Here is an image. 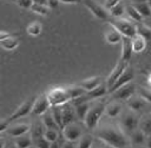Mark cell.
I'll use <instances>...</instances> for the list:
<instances>
[{"label":"cell","instance_id":"obj_33","mask_svg":"<svg viewBox=\"0 0 151 148\" xmlns=\"http://www.w3.org/2000/svg\"><path fill=\"white\" fill-rule=\"evenodd\" d=\"M126 13L127 15L129 16V17L132 19V20L136 21V22H141L142 20H143V16L141 15L139 13V11L136 10L135 8H134V5H127L126 6Z\"/></svg>","mask_w":151,"mask_h":148},{"label":"cell","instance_id":"obj_34","mask_svg":"<svg viewBox=\"0 0 151 148\" xmlns=\"http://www.w3.org/2000/svg\"><path fill=\"white\" fill-rule=\"evenodd\" d=\"M133 5H134V8L139 11V13L143 17H150L151 16V8H150L149 2L136 3V4H133Z\"/></svg>","mask_w":151,"mask_h":148},{"label":"cell","instance_id":"obj_7","mask_svg":"<svg viewBox=\"0 0 151 148\" xmlns=\"http://www.w3.org/2000/svg\"><path fill=\"white\" fill-rule=\"evenodd\" d=\"M50 108H52V106L49 102L48 97L47 95H42L35 99L31 113H33L34 115H42L45 113H48Z\"/></svg>","mask_w":151,"mask_h":148},{"label":"cell","instance_id":"obj_55","mask_svg":"<svg viewBox=\"0 0 151 148\" xmlns=\"http://www.w3.org/2000/svg\"><path fill=\"white\" fill-rule=\"evenodd\" d=\"M148 2H149V4H150V8H151V0H149Z\"/></svg>","mask_w":151,"mask_h":148},{"label":"cell","instance_id":"obj_23","mask_svg":"<svg viewBox=\"0 0 151 148\" xmlns=\"http://www.w3.org/2000/svg\"><path fill=\"white\" fill-rule=\"evenodd\" d=\"M42 124L45 127V129H57V130H60L52 113H45V115H42Z\"/></svg>","mask_w":151,"mask_h":148},{"label":"cell","instance_id":"obj_56","mask_svg":"<svg viewBox=\"0 0 151 148\" xmlns=\"http://www.w3.org/2000/svg\"><path fill=\"white\" fill-rule=\"evenodd\" d=\"M108 148H114V147H110V146H108Z\"/></svg>","mask_w":151,"mask_h":148},{"label":"cell","instance_id":"obj_41","mask_svg":"<svg viewBox=\"0 0 151 148\" xmlns=\"http://www.w3.org/2000/svg\"><path fill=\"white\" fill-rule=\"evenodd\" d=\"M17 4L22 8H31L34 4L33 0H17Z\"/></svg>","mask_w":151,"mask_h":148},{"label":"cell","instance_id":"obj_40","mask_svg":"<svg viewBox=\"0 0 151 148\" xmlns=\"http://www.w3.org/2000/svg\"><path fill=\"white\" fill-rule=\"evenodd\" d=\"M45 131L42 129V126L39 125V124H37V125H35L34 127H31V136H32L33 139H36L38 138V137H41L45 135Z\"/></svg>","mask_w":151,"mask_h":148},{"label":"cell","instance_id":"obj_44","mask_svg":"<svg viewBox=\"0 0 151 148\" xmlns=\"http://www.w3.org/2000/svg\"><path fill=\"white\" fill-rule=\"evenodd\" d=\"M59 0H48V6L50 8H56L59 4Z\"/></svg>","mask_w":151,"mask_h":148},{"label":"cell","instance_id":"obj_48","mask_svg":"<svg viewBox=\"0 0 151 148\" xmlns=\"http://www.w3.org/2000/svg\"><path fill=\"white\" fill-rule=\"evenodd\" d=\"M11 36H13L12 34L8 33V32H3V30H1V32H0V40L5 39V38H8V37H11Z\"/></svg>","mask_w":151,"mask_h":148},{"label":"cell","instance_id":"obj_47","mask_svg":"<svg viewBox=\"0 0 151 148\" xmlns=\"http://www.w3.org/2000/svg\"><path fill=\"white\" fill-rule=\"evenodd\" d=\"M61 3H65V4H76L79 3L81 0H59Z\"/></svg>","mask_w":151,"mask_h":148},{"label":"cell","instance_id":"obj_45","mask_svg":"<svg viewBox=\"0 0 151 148\" xmlns=\"http://www.w3.org/2000/svg\"><path fill=\"white\" fill-rule=\"evenodd\" d=\"M1 148H18L15 142H5L1 144Z\"/></svg>","mask_w":151,"mask_h":148},{"label":"cell","instance_id":"obj_28","mask_svg":"<svg viewBox=\"0 0 151 148\" xmlns=\"http://www.w3.org/2000/svg\"><path fill=\"white\" fill-rule=\"evenodd\" d=\"M139 128L147 137L151 135V115L144 117L139 121Z\"/></svg>","mask_w":151,"mask_h":148},{"label":"cell","instance_id":"obj_54","mask_svg":"<svg viewBox=\"0 0 151 148\" xmlns=\"http://www.w3.org/2000/svg\"><path fill=\"white\" fill-rule=\"evenodd\" d=\"M135 148H148V147H146V146H143V145H139V146H136Z\"/></svg>","mask_w":151,"mask_h":148},{"label":"cell","instance_id":"obj_17","mask_svg":"<svg viewBox=\"0 0 151 148\" xmlns=\"http://www.w3.org/2000/svg\"><path fill=\"white\" fill-rule=\"evenodd\" d=\"M99 84H101V77H99V76H95V77L87 78L79 83V85H81L86 91H92V89H94V88L97 87Z\"/></svg>","mask_w":151,"mask_h":148},{"label":"cell","instance_id":"obj_24","mask_svg":"<svg viewBox=\"0 0 151 148\" xmlns=\"http://www.w3.org/2000/svg\"><path fill=\"white\" fill-rule=\"evenodd\" d=\"M14 142H15L18 148H30L32 145H34V141H33L32 136H27V135L15 138Z\"/></svg>","mask_w":151,"mask_h":148},{"label":"cell","instance_id":"obj_1","mask_svg":"<svg viewBox=\"0 0 151 148\" xmlns=\"http://www.w3.org/2000/svg\"><path fill=\"white\" fill-rule=\"evenodd\" d=\"M96 137L103 143L110 147L125 148L128 145V141L121 128L114 126H105L96 131Z\"/></svg>","mask_w":151,"mask_h":148},{"label":"cell","instance_id":"obj_31","mask_svg":"<svg viewBox=\"0 0 151 148\" xmlns=\"http://www.w3.org/2000/svg\"><path fill=\"white\" fill-rule=\"evenodd\" d=\"M109 11V14H110L112 17H115V18H119L121 16H123L126 12V6L124 4L123 1H121L119 3L113 6L112 8H110Z\"/></svg>","mask_w":151,"mask_h":148},{"label":"cell","instance_id":"obj_46","mask_svg":"<svg viewBox=\"0 0 151 148\" xmlns=\"http://www.w3.org/2000/svg\"><path fill=\"white\" fill-rule=\"evenodd\" d=\"M60 148H75V147H74L73 142H72V141H68V140H67L65 143L61 145Z\"/></svg>","mask_w":151,"mask_h":148},{"label":"cell","instance_id":"obj_43","mask_svg":"<svg viewBox=\"0 0 151 148\" xmlns=\"http://www.w3.org/2000/svg\"><path fill=\"white\" fill-rule=\"evenodd\" d=\"M122 0H106V4H105V6L107 8V10H110V8H112L113 6H115L117 3L121 2Z\"/></svg>","mask_w":151,"mask_h":148},{"label":"cell","instance_id":"obj_51","mask_svg":"<svg viewBox=\"0 0 151 148\" xmlns=\"http://www.w3.org/2000/svg\"><path fill=\"white\" fill-rule=\"evenodd\" d=\"M50 148H60V146H59L58 142L56 141V142H53V143L51 144V147Z\"/></svg>","mask_w":151,"mask_h":148},{"label":"cell","instance_id":"obj_38","mask_svg":"<svg viewBox=\"0 0 151 148\" xmlns=\"http://www.w3.org/2000/svg\"><path fill=\"white\" fill-rule=\"evenodd\" d=\"M43 136L48 139L51 143H53V142L58 141V136H59V135H58L57 129H45Z\"/></svg>","mask_w":151,"mask_h":148},{"label":"cell","instance_id":"obj_50","mask_svg":"<svg viewBox=\"0 0 151 148\" xmlns=\"http://www.w3.org/2000/svg\"><path fill=\"white\" fill-rule=\"evenodd\" d=\"M133 4H136V3H144V2H148L149 0H131Z\"/></svg>","mask_w":151,"mask_h":148},{"label":"cell","instance_id":"obj_52","mask_svg":"<svg viewBox=\"0 0 151 148\" xmlns=\"http://www.w3.org/2000/svg\"><path fill=\"white\" fill-rule=\"evenodd\" d=\"M147 147L148 148H151V135L150 136H148V138H147Z\"/></svg>","mask_w":151,"mask_h":148},{"label":"cell","instance_id":"obj_30","mask_svg":"<svg viewBox=\"0 0 151 148\" xmlns=\"http://www.w3.org/2000/svg\"><path fill=\"white\" fill-rule=\"evenodd\" d=\"M136 35L144 37L147 41L151 40V28H149L147 25L143 24V23L136 24Z\"/></svg>","mask_w":151,"mask_h":148},{"label":"cell","instance_id":"obj_16","mask_svg":"<svg viewBox=\"0 0 151 148\" xmlns=\"http://www.w3.org/2000/svg\"><path fill=\"white\" fill-rule=\"evenodd\" d=\"M30 130H31V126L29 124H17V125L9 128L8 130H6V132L11 137L17 138V137H21L23 135H27Z\"/></svg>","mask_w":151,"mask_h":148},{"label":"cell","instance_id":"obj_15","mask_svg":"<svg viewBox=\"0 0 151 148\" xmlns=\"http://www.w3.org/2000/svg\"><path fill=\"white\" fill-rule=\"evenodd\" d=\"M122 38H123V35L114 28L113 25L110 24V28L105 33V40L109 44H117L122 41Z\"/></svg>","mask_w":151,"mask_h":148},{"label":"cell","instance_id":"obj_20","mask_svg":"<svg viewBox=\"0 0 151 148\" xmlns=\"http://www.w3.org/2000/svg\"><path fill=\"white\" fill-rule=\"evenodd\" d=\"M0 45L5 50H13L19 45V40L16 37H14V35H13L11 37H8L5 38V39L0 40Z\"/></svg>","mask_w":151,"mask_h":148},{"label":"cell","instance_id":"obj_37","mask_svg":"<svg viewBox=\"0 0 151 148\" xmlns=\"http://www.w3.org/2000/svg\"><path fill=\"white\" fill-rule=\"evenodd\" d=\"M93 144V137L90 135H83L79 140L78 148H91Z\"/></svg>","mask_w":151,"mask_h":148},{"label":"cell","instance_id":"obj_12","mask_svg":"<svg viewBox=\"0 0 151 148\" xmlns=\"http://www.w3.org/2000/svg\"><path fill=\"white\" fill-rule=\"evenodd\" d=\"M122 54H121V60L129 62V60L132 57L133 48H132V38L123 36L122 38Z\"/></svg>","mask_w":151,"mask_h":148},{"label":"cell","instance_id":"obj_9","mask_svg":"<svg viewBox=\"0 0 151 148\" xmlns=\"http://www.w3.org/2000/svg\"><path fill=\"white\" fill-rule=\"evenodd\" d=\"M61 131H63V138L68 141H72V142L78 140V139L81 137V126L78 125V124L74 123V122L73 123L68 124V125H65Z\"/></svg>","mask_w":151,"mask_h":148},{"label":"cell","instance_id":"obj_13","mask_svg":"<svg viewBox=\"0 0 151 148\" xmlns=\"http://www.w3.org/2000/svg\"><path fill=\"white\" fill-rule=\"evenodd\" d=\"M122 123H123V127L125 128V130L132 133L136 130L137 126H139V120L134 113H130L125 115Z\"/></svg>","mask_w":151,"mask_h":148},{"label":"cell","instance_id":"obj_42","mask_svg":"<svg viewBox=\"0 0 151 148\" xmlns=\"http://www.w3.org/2000/svg\"><path fill=\"white\" fill-rule=\"evenodd\" d=\"M9 125H10V122L8 121V119L1 120V123H0V132L2 133V132H4V131L8 130Z\"/></svg>","mask_w":151,"mask_h":148},{"label":"cell","instance_id":"obj_14","mask_svg":"<svg viewBox=\"0 0 151 148\" xmlns=\"http://www.w3.org/2000/svg\"><path fill=\"white\" fill-rule=\"evenodd\" d=\"M61 113H63V127L70 123H73L76 113H75V107H73V105L70 104V102L65 104V105H61Z\"/></svg>","mask_w":151,"mask_h":148},{"label":"cell","instance_id":"obj_49","mask_svg":"<svg viewBox=\"0 0 151 148\" xmlns=\"http://www.w3.org/2000/svg\"><path fill=\"white\" fill-rule=\"evenodd\" d=\"M34 3L37 4H42V5H48V0H33Z\"/></svg>","mask_w":151,"mask_h":148},{"label":"cell","instance_id":"obj_8","mask_svg":"<svg viewBox=\"0 0 151 148\" xmlns=\"http://www.w3.org/2000/svg\"><path fill=\"white\" fill-rule=\"evenodd\" d=\"M127 67H128V62H126V61L121 60L116 64V66L113 68V70L111 72L109 77L107 78L106 84H107V86H108V89H110V88L113 86V84L117 81V79L123 75V73L126 70Z\"/></svg>","mask_w":151,"mask_h":148},{"label":"cell","instance_id":"obj_5","mask_svg":"<svg viewBox=\"0 0 151 148\" xmlns=\"http://www.w3.org/2000/svg\"><path fill=\"white\" fill-rule=\"evenodd\" d=\"M36 98H32L27 100L25 102H23L19 107L16 109L12 115L8 118L9 122H13V121L18 120V119L23 118L25 115H28L30 113H32V108H33V104H34V101H35Z\"/></svg>","mask_w":151,"mask_h":148},{"label":"cell","instance_id":"obj_26","mask_svg":"<svg viewBox=\"0 0 151 148\" xmlns=\"http://www.w3.org/2000/svg\"><path fill=\"white\" fill-rule=\"evenodd\" d=\"M65 89H67V91H68L71 100H73V99H75V98H78V97H81V96L85 95V93H87L81 85L70 86V87H67Z\"/></svg>","mask_w":151,"mask_h":148},{"label":"cell","instance_id":"obj_18","mask_svg":"<svg viewBox=\"0 0 151 148\" xmlns=\"http://www.w3.org/2000/svg\"><path fill=\"white\" fill-rule=\"evenodd\" d=\"M108 93H109V89L107 84L106 83H101L96 88H94V89H92L90 91H87V96H88V98L90 100H92V99L101 98L103 96L107 95Z\"/></svg>","mask_w":151,"mask_h":148},{"label":"cell","instance_id":"obj_25","mask_svg":"<svg viewBox=\"0 0 151 148\" xmlns=\"http://www.w3.org/2000/svg\"><path fill=\"white\" fill-rule=\"evenodd\" d=\"M146 137L147 136L141 130V129H139V130H135L131 135V142L135 146L143 145V144L145 143V141H146Z\"/></svg>","mask_w":151,"mask_h":148},{"label":"cell","instance_id":"obj_3","mask_svg":"<svg viewBox=\"0 0 151 148\" xmlns=\"http://www.w3.org/2000/svg\"><path fill=\"white\" fill-rule=\"evenodd\" d=\"M47 97H48L51 106H61L71 101V98L70 96H69L68 91H67V89L63 87L52 88L47 93Z\"/></svg>","mask_w":151,"mask_h":148},{"label":"cell","instance_id":"obj_27","mask_svg":"<svg viewBox=\"0 0 151 148\" xmlns=\"http://www.w3.org/2000/svg\"><path fill=\"white\" fill-rule=\"evenodd\" d=\"M74 107H75V113H76V115L78 117V119L85 120V118H86V115H87V113H88L91 106L89 105L88 102H85V103L79 104V105L74 106Z\"/></svg>","mask_w":151,"mask_h":148},{"label":"cell","instance_id":"obj_21","mask_svg":"<svg viewBox=\"0 0 151 148\" xmlns=\"http://www.w3.org/2000/svg\"><path fill=\"white\" fill-rule=\"evenodd\" d=\"M146 101L144 100L142 97H136V98H131L128 100V107L130 108L131 110L134 111V113H136V111H139L142 109V108L145 106V104H146Z\"/></svg>","mask_w":151,"mask_h":148},{"label":"cell","instance_id":"obj_39","mask_svg":"<svg viewBox=\"0 0 151 148\" xmlns=\"http://www.w3.org/2000/svg\"><path fill=\"white\" fill-rule=\"evenodd\" d=\"M139 96L142 97L147 103H150L151 104V89H149L147 87H139Z\"/></svg>","mask_w":151,"mask_h":148},{"label":"cell","instance_id":"obj_10","mask_svg":"<svg viewBox=\"0 0 151 148\" xmlns=\"http://www.w3.org/2000/svg\"><path fill=\"white\" fill-rule=\"evenodd\" d=\"M134 78V72L132 68L130 67H127L126 70L123 73V75L119 77V79H117V81H116L115 83L113 84V86L109 89V93H114L115 91H117L119 87H122V86L126 85V84H128V83H130L131 81L133 80Z\"/></svg>","mask_w":151,"mask_h":148},{"label":"cell","instance_id":"obj_36","mask_svg":"<svg viewBox=\"0 0 151 148\" xmlns=\"http://www.w3.org/2000/svg\"><path fill=\"white\" fill-rule=\"evenodd\" d=\"M49 8H49L48 5H42V4H37V3H34L30 10L32 11L33 13L38 14V15L45 16V15H48Z\"/></svg>","mask_w":151,"mask_h":148},{"label":"cell","instance_id":"obj_53","mask_svg":"<svg viewBox=\"0 0 151 148\" xmlns=\"http://www.w3.org/2000/svg\"><path fill=\"white\" fill-rule=\"evenodd\" d=\"M147 82H148L149 85H151V74L148 75V78H147Z\"/></svg>","mask_w":151,"mask_h":148},{"label":"cell","instance_id":"obj_2","mask_svg":"<svg viewBox=\"0 0 151 148\" xmlns=\"http://www.w3.org/2000/svg\"><path fill=\"white\" fill-rule=\"evenodd\" d=\"M105 111H106V105L104 103H96L93 106H91L83 120L86 127L88 129H94Z\"/></svg>","mask_w":151,"mask_h":148},{"label":"cell","instance_id":"obj_35","mask_svg":"<svg viewBox=\"0 0 151 148\" xmlns=\"http://www.w3.org/2000/svg\"><path fill=\"white\" fill-rule=\"evenodd\" d=\"M33 141H34V145H35L36 148H50L51 144H52L45 136L33 139Z\"/></svg>","mask_w":151,"mask_h":148},{"label":"cell","instance_id":"obj_6","mask_svg":"<svg viewBox=\"0 0 151 148\" xmlns=\"http://www.w3.org/2000/svg\"><path fill=\"white\" fill-rule=\"evenodd\" d=\"M136 91V86L133 83H128L126 85L119 87L117 91L112 93V97L114 100H122V101H128L133 97V95Z\"/></svg>","mask_w":151,"mask_h":148},{"label":"cell","instance_id":"obj_29","mask_svg":"<svg viewBox=\"0 0 151 148\" xmlns=\"http://www.w3.org/2000/svg\"><path fill=\"white\" fill-rule=\"evenodd\" d=\"M41 23L38 22V21H34V22L30 23L27 28V33L30 36H33V37H37V36L40 35L41 33Z\"/></svg>","mask_w":151,"mask_h":148},{"label":"cell","instance_id":"obj_32","mask_svg":"<svg viewBox=\"0 0 151 148\" xmlns=\"http://www.w3.org/2000/svg\"><path fill=\"white\" fill-rule=\"evenodd\" d=\"M52 115L55 119L56 123L60 130L63 129V113H61V106H52Z\"/></svg>","mask_w":151,"mask_h":148},{"label":"cell","instance_id":"obj_19","mask_svg":"<svg viewBox=\"0 0 151 148\" xmlns=\"http://www.w3.org/2000/svg\"><path fill=\"white\" fill-rule=\"evenodd\" d=\"M147 45V40L144 37L139 35H136L132 38V48H133V53L139 54L144 52V50L146 48Z\"/></svg>","mask_w":151,"mask_h":148},{"label":"cell","instance_id":"obj_11","mask_svg":"<svg viewBox=\"0 0 151 148\" xmlns=\"http://www.w3.org/2000/svg\"><path fill=\"white\" fill-rule=\"evenodd\" d=\"M85 5L87 6L89 11L92 13V15L95 16L97 19H101V20H106L108 18V13L105 8L101 6V5L97 4V3L91 1V0H86Z\"/></svg>","mask_w":151,"mask_h":148},{"label":"cell","instance_id":"obj_4","mask_svg":"<svg viewBox=\"0 0 151 148\" xmlns=\"http://www.w3.org/2000/svg\"><path fill=\"white\" fill-rule=\"evenodd\" d=\"M110 24L113 25L123 36L130 38H133L134 36H136V25L127 19H123L121 17L115 18V20L111 21Z\"/></svg>","mask_w":151,"mask_h":148},{"label":"cell","instance_id":"obj_22","mask_svg":"<svg viewBox=\"0 0 151 148\" xmlns=\"http://www.w3.org/2000/svg\"><path fill=\"white\" fill-rule=\"evenodd\" d=\"M122 111V104L119 102H112L108 105H106V115L110 118H115L121 113Z\"/></svg>","mask_w":151,"mask_h":148}]
</instances>
